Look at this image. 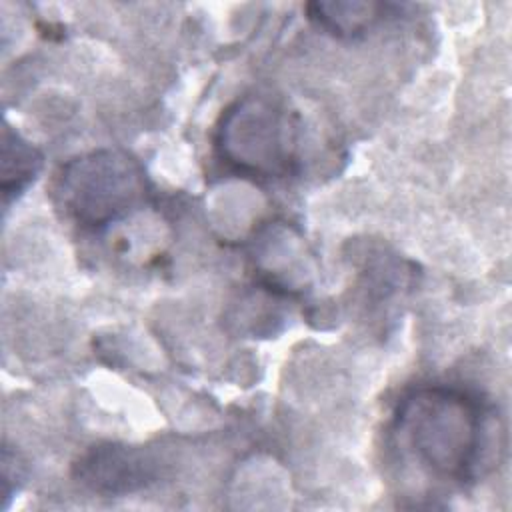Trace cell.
<instances>
[{
  "mask_svg": "<svg viewBox=\"0 0 512 512\" xmlns=\"http://www.w3.org/2000/svg\"><path fill=\"white\" fill-rule=\"evenodd\" d=\"M216 146L226 162L260 176H284L296 162L292 120L268 96H246L228 108Z\"/></svg>",
  "mask_w": 512,
  "mask_h": 512,
  "instance_id": "3",
  "label": "cell"
},
{
  "mask_svg": "<svg viewBox=\"0 0 512 512\" xmlns=\"http://www.w3.org/2000/svg\"><path fill=\"white\" fill-rule=\"evenodd\" d=\"M66 212L82 226H106L134 210L146 194L140 164L120 150H96L70 160L58 182Z\"/></svg>",
  "mask_w": 512,
  "mask_h": 512,
  "instance_id": "2",
  "label": "cell"
},
{
  "mask_svg": "<svg viewBox=\"0 0 512 512\" xmlns=\"http://www.w3.org/2000/svg\"><path fill=\"white\" fill-rule=\"evenodd\" d=\"M152 476L154 464L150 458L130 446H96L78 462V478L102 494L132 492L146 486Z\"/></svg>",
  "mask_w": 512,
  "mask_h": 512,
  "instance_id": "4",
  "label": "cell"
},
{
  "mask_svg": "<svg viewBox=\"0 0 512 512\" xmlns=\"http://www.w3.org/2000/svg\"><path fill=\"white\" fill-rule=\"evenodd\" d=\"M396 430L414 458L450 480L474 478L486 440L484 410L474 396L448 386H424L398 406Z\"/></svg>",
  "mask_w": 512,
  "mask_h": 512,
  "instance_id": "1",
  "label": "cell"
},
{
  "mask_svg": "<svg viewBox=\"0 0 512 512\" xmlns=\"http://www.w3.org/2000/svg\"><path fill=\"white\" fill-rule=\"evenodd\" d=\"M384 6L374 2H312L308 16L336 36H352L376 22Z\"/></svg>",
  "mask_w": 512,
  "mask_h": 512,
  "instance_id": "5",
  "label": "cell"
},
{
  "mask_svg": "<svg viewBox=\"0 0 512 512\" xmlns=\"http://www.w3.org/2000/svg\"><path fill=\"white\" fill-rule=\"evenodd\" d=\"M42 156L40 152L14 134L10 128H4L2 138V192L8 200L10 194H20L30 180H34L40 170Z\"/></svg>",
  "mask_w": 512,
  "mask_h": 512,
  "instance_id": "6",
  "label": "cell"
}]
</instances>
